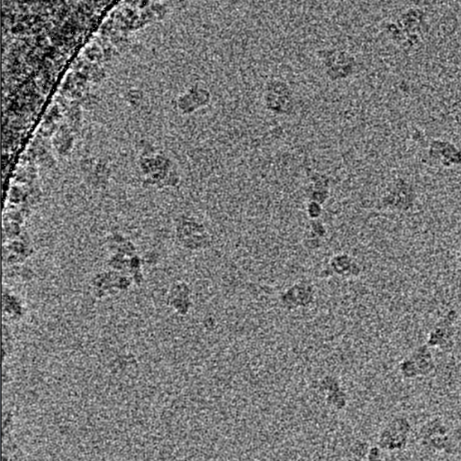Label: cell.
Here are the masks:
<instances>
[{"instance_id":"obj_1","label":"cell","mask_w":461,"mask_h":461,"mask_svg":"<svg viewBox=\"0 0 461 461\" xmlns=\"http://www.w3.org/2000/svg\"><path fill=\"white\" fill-rule=\"evenodd\" d=\"M410 435L395 429L391 424H386L379 434L377 446L382 451H400L404 450L409 443Z\"/></svg>"},{"instance_id":"obj_5","label":"cell","mask_w":461,"mask_h":461,"mask_svg":"<svg viewBox=\"0 0 461 461\" xmlns=\"http://www.w3.org/2000/svg\"><path fill=\"white\" fill-rule=\"evenodd\" d=\"M452 438L456 442H461V422L451 433Z\"/></svg>"},{"instance_id":"obj_6","label":"cell","mask_w":461,"mask_h":461,"mask_svg":"<svg viewBox=\"0 0 461 461\" xmlns=\"http://www.w3.org/2000/svg\"><path fill=\"white\" fill-rule=\"evenodd\" d=\"M438 461H460L459 460L455 459V458H451V457H447L444 458V459L440 460Z\"/></svg>"},{"instance_id":"obj_3","label":"cell","mask_w":461,"mask_h":461,"mask_svg":"<svg viewBox=\"0 0 461 461\" xmlns=\"http://www.w3.org/2000/svg\"><path fill=\"white\" fill-rule=\"evenodd\" d=\"M352 452L357 457L364 458L367 457L368 451L370 450V445L368 442H358L352 446Z\"/></svg>"},{"instance_id":"obj_2","label":"cell","mask_w":461,"mask_h":461,"mask_svg":"<svg viewBox=\"0 0 461 461\" xmlns=\"http://www.w3.org/2000/svg\"><path fill=\"white\" fill-rule=\"evenodd\" d=\"M400 373L406 379H415L416 377H420L415 363L413 362L412 359H406V361L401 363Z\"/></svg>"},{"instance_id":"obj_4","label":"cell","mask_w":461,"mask_h":461,"mask_svg":"<svg viewBox=\"0 0 461 461\" xmlns=\"http://www.w3.org/2000/svg\"><path fill=\"white\" fill-rule=\"evenodd\" d=\"M368 461H385L382 459V450L376 446V447H371L368 451L367 456Z\"/></svg>"}]
</instances>
